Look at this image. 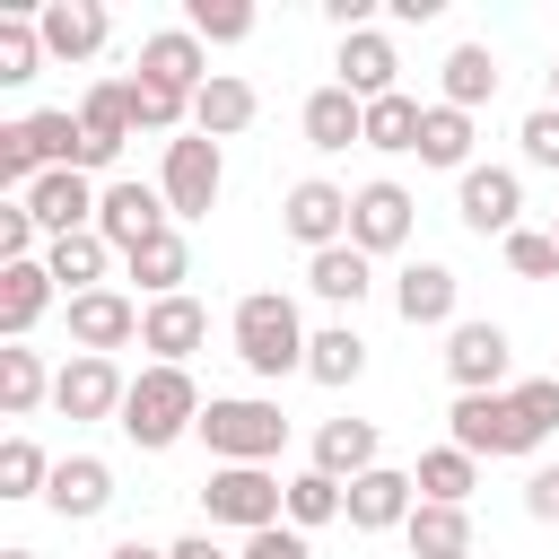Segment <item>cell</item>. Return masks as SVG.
<instances>
[{
	"label": "cell",
	"instance_id": "obj_33",
	"mask_svg": "<svg viewBox=\"0 0 559 559\" xmlns=\"http://www.w3.org/2000/svg\"><path fill=\"white\" fill-rule=\"evenodd\" d=\"M419 122H428L419 96H376V105H367V148H384V157H419Z\"/></svg>",
	"mask_w": 559,
	"mask_h": 559
},
{
	"label": "cell",
	"instance_id": "obj_48",
	"mask_svg": "<svg viewBox=\"0 0 559 559\" xmlns=\"http://www.w3.org/2000/svg\"><path fill=\"white\" fill-rule=\"evenodd\" d=\"M105 559H175V550H157V542H140V533H131V542H114Z\"/></svg>",
	"mask_w": 559,
	"mask_h": 559
},
{
	"label": "cell",
	"instance_id": "obj_50",
	"mask_svg": "<svg viewBox=\"0 0 559 559\" xmlns=\"http://www.w3.org/2000/svg\"><path fill=\"white\" fill-rule=\"evenodd\" d=\"M0 559H35V550H0Z\"/></svg>",
	"mask_w": 559,
	"mask_h": 559
},
{
	"label": "cell",
	"instance_id": "obj_26",
	"mask_svg": "<svg viewBox=\"0 0 559 559\" xmlns=\"http://www.w3.org/2000/svg\"><path fill=\"white\" fill-rule=\"evenodd\" d=\"M253 114H262V96H253V79H236V70H218V79L192 96V131H210V140H236Z\"/></svg>",
	"mask_w": 559,
	"mask_h": 559
},
{
	"label": "cell",
	"instance_id": "obj_6",
	"mask_svg": "<svg viewBox=\"0 0 559 559\" xmlns=\"http://www.w3.org/2000/svg\"><path fill=\"white\" fill-rule=\"evenodd\" d=\"M445 428H454V445L463 454H533L542 437H533V419L515 411V393H454V411H445Z\"/></svg>",
	"mask_w": 559,
	"mask_h": 559
},
{
	"label": "cell",
	"instance_id": "obj_49",
	"mask_svg": "<svg viewBox=\"0 0 559 559\" xmlns=\"http://www.w3.org/2000/svg\"><path fill=\"white\" fill-rule=\"evenodd\" d=\"M550 105H559V61H550Z\"/></svg>",
	"mask_w": 559,
	"mask_h": 559
},
{
	"label": "cell",
	"instance_id": "obj_28",
	"mask_svg": "<svg viewBox=\"0 0 559 559\" xmlns=\"http://www.w3.org/2000/svg\"><path fill=\"white\" fill-rule=\"evenodd\" d=\"M122 271L148 288V306H157V297H183V280H192V245L166 227V236H148L140 253H122Z\"/></svg>",
	"mask_w": 559,
	"mask_h": 559
},
{
	"label": "cell",
	"instance_id": "obj_11",
	"mask_svg": "<svg viewBox=\"0 0 559 559\" xmlns=\"http://www.w3.org/2000/svg\"><path fill=\"white\" fill-rule=\"evenodd\" d=\"M507 367H515L507 323H454V332H445V376H454V393H507Z\"/></svg>",
	"mask_w": 559,
	"mask_h": 559
},
{
	"label": "cell",
	"instance_id": "obj_9",
	"mask_svg": "<svg viewBox=\"0 0 559 559\" xmlns=\"http://www.w3.org/2000/svg\"><path fill=\"white\" fill-rule=\"evenodd\" d=\"M411 218H419V201L393 183V175H376V183H358L349 192V245L376 262V253H402L411 245Z\"/></svg>",
	"mask_w": 559,
	"mask_h": 559
},
{
	"label": "cell",
	"instance_id": "obj_22",
	"mask_svg": "<svg viewBox=\"0 0 559 559\" xmlns=\"http://www.w3.org/2000/svg\"><path fill=\"white\" fill-rule=\"evenodd\" d=\"M454 297H463V280L445 271V262H411L402 280H393V314L419 332V323H445L454 332Z\"/></svg>",
	"mask_w": 559,
	"mask_h": 559
},
{
	"label": "cell",
	"instance_id": "obj_42",
	"mask_svg": "<svg viewBox=\"0 0 559 559\" xmlns=\"http://www.w3.org/2000/svg\"><path fill=\"white\" fill-rule=\"evenodd\" d=\"M35 245H44L35 210H26V201H0V262H44Z\"/></svg>",
	"mask_w": 559,
	"mask_h": 559
},
{
	"label": "cell",
	"instance_id": "obj_51",
	"mask_svg": "<svg viewBox=\"0 0 559 559\" xmlns=\"http://www.w3.org/2000/svg\"><path fill=\"white\" fill-rule=\"evenodd\" d=\"M550 236H559V218H550Z\"/></svg>",
	"mask_w": 559,
	"mask_h": 559
},
{
	"label": "cell",
	"instance_id": "obj_38",
	"mask_svg": "<svg viewBox=\"0 0 559 559\" xmlns=\"http://www.w3.org/2000/svg\"><path fill=\"white\" fill-rule=\"evenodd\" d=\"M131 122H140V131H166V140H183V122H192V96H183V87H157V79H140V70H131Z\"/></svg>",
	"mask_w": 559,
	"mask_h": 559
},
{
	"label": "cell",
	"instance_id": "obj_7",
	"mask_svg": "<svg viewBox=\"0 0 559 559\" xmlns=\"http://www.w3.org/2000/svg\"><path fill=\"white\" fill-rule=\"evenodd\" d=\"M454 218L472 227V236H515L524 227V175L515 166H472V175H454Z\"/></svg>",
	"mask_w": 559,
	"mask_h": 559
},
{
	"label": "cell",
	"instance_id": "obj_34",
	"mask_svg": "<svg viewBox=\"0 0 559 559\" xmlns=\"http://www.w3.org/2000/svg\"><path fill=\"white\" fill-rule=\"evenodd\" d=\"M419 166L472 175V114H454V105H428V122H419Z\"/></svg>",
	"mask_w": 559,
	"mask_h": 559
},
{
	"label": "cell",
	"instance_id": "obj_24",
	"mask_svg": "<svg viewBox=\"0 0 559 559\" xmlns=\"http://www.w3.org/2000/svg\"><path fill=\"white\" fill-rule=\"evenodd\" d=\"M52 297H61V288H52L44 262H0V332H9V341H26V332L52 314Z\"/></svg>",
	"mask_w": 559,
	"mask_h": 559
},
{
	"label": "cell",
	"instance_id": "obj_40",
	"mask_svg": "<svg viewBox=\"0 0 559 559\" xmlns=\"http://www.w3.org/2000/svg\"><path fill=\"white\" fill-rule=\"evenodd\" d=\"M183 26H192L201 44H245V35H253V9H245V0H192Z\"/></svg>",
	"mask_w": 559,
	"mask_h": 559
},
{
	"label": "cell",
	"instance_id": "obj_41",
	"mask_svg": "<svg viewBox=\"0 0 559 559\" xmlns=\"http://www.w3.org/2000/svg\"><path fill=\"white\" fill-rule=\"evenodd\" d=\"M507 271L515 280H559V236L550 227H515L507 236Z\"/></svg>",
	"mask_w": 559,
	"mask_h": 559
},
{
	"label": "cell",
	"instance_id": "obj_35",
	"mask_svg": "<svg viewBox=\"0 0 559 559\" xmlns=\"http://www.w3.org/2000/svg\"><path fill=\"white\" fill-rule=\"evenodd\" d=\"M44 393H52L44 358H35L26 341H9V349H0V411H9V419H26V411H35Z\"/></svg>",
	"mask_w": 559,
	"mask_h": 559
},
{
	"label": "cell",
	"instance_id": "obj_15",
	"mask_svg": "<svg viewBox=\"0 0 559 559\" xmlns=\"http://www.w3.org/2000/svg\"><path fill=\"white\" fill-rule=\"evenodd\" d=\"M332 70H341V87H349L358 105H376V96H402V52H393V35H376V26L341 35Z\"/></svg>",
	"mask_w": 559,
	"mask_h": 559
},
{
	"label": "cell",
	"instance_id": "obj_27",
	"mask_svg": "<svg viewBox=\"0 0 559 559\" xmlns=\"http://www.w3.org/2000/svg\"><path fill=\"white\" fill-rule=\"evenodd\" d=\"M44 271H52V288L61 297H87V288H105V271H114V245L87 227V236H61V245H44Z\"/></svg>",
	"mask_w": 559,
	"mask_h": 559
},
{
	"label": "cell",
	"instance_id": "obj_3",
	"mask_svg": "<svg viewBox=\"0 0 559 559\" xmlns=\"http://www.w3.org/2000/svg\"><path fill=\"white\" fill-rule=\"evenodd\" d=\"M192 437L210 445V463H280L288 419H280V402H262V393H210V411H201Z\"/></svg>",
	"mask_w": 559,
	"mask_h": 559
},
{
	"label": "cell",
	"instance_id": "obj_12",
	"mask_svg": "<svg viewBox=\"0 0 559 559\" xmlns=\"http://www.w3.org/2000/svg\"><path fill=\"white\" fill-rule=\"evenodd\" d=\"M280 227H288L306 253H332V245H349V192H341V183H323V175H306V183H288Z\"/></svg>",
	"mask_w": 559,
	"mask_h": 559
},
{
	"label": "cell",
	"instance_id": "obj_46",
	"mask_svg": "<svg viewBox=\"0 0 559 559\" xmlns=\"http://www.w3.org/2000/svg\"><path fill=\"white\" fill-rule=\"evenodd\" d=\"M524 515H533V524H559V463H542V472L524 480Z\"/></svg>",
	"mask_w": 559,
	"mask_h": 559
},
{
	"label": "cell",
	"instance_id": "obj_45",
	"mask_svg": "<svg viewBox=\"0 0 559 559\" xmlns=\"http://www.w3.org/2000/svg\"><path fill=\"white\" fill-rule=\"evenodd\" d=\"M236 559H314V550H306V533H297V524H271V533H245V550H236Z\"/></svg>",
	"mask_w": 559,
	"mask_h": 559
},
{
	"label": "cell",
	"instance_id": "obj_31",
	"mask_svg": "<svg viewBox=\"0 0 559 559\" xmlns=\"http://www.w3.org/2000/svg\"><path fill=\"white\" fill-rule=\"evenodd\" d=\"M402 542H411V559H472V515L463 507H411V524H402Z\"/></svg>",
	"mask_w": 559,
	"mask_h": 559
},
{
	"label": "cell",
	"instance_id": "obj_18",
	"mask_svg": "<svg viewBox=\"0 0 559 559\" xmlns=\"http://www.w3.org/2000/svg\"><path fill=\"white\" fill-rule=\"evenodd\" d=\"M411 507H419V480L393 472V463L349 480V533H393V524H411Z\"/></svg>",
	"mask_w": 559,
	"mask_h": 559
},
{
	"label": "cell",
	"instance_id": "obj_43",
	"mask_svg": "<svg viewBox=\"0 0 559 559\" xmlns=\"http://www.w3.org/2000/svg\"><path fill=\"white\" fill-rule=\"evenodd\" d=\"M507 393H515V411L533 419V437L559 428V376H524V384H507Z\"/></svg>",
	"mask_w": 559,
	"mask_h": 559
},
{
	"label": "cell",
	"instance_id": "obj_29",
	"mask_svg": "<svg viewBox=\"0 0 559 559\" xmlns=\"http://www.w3.org/2000/svg\"><path fill=\"white\" fill-rule=\"evenodd\" d=\"M306 288H314L323 306H358V297L376 288V262H367L358 245H332V253H306Z\"/></svg>",
	"mask_w": 559,
	"mask_h": 559
},
{
	"label": "cell",
	"instance_id": "obj_32",
	"mask_svg": "<svg viewBox=\"0 0 559 559\" xmlns=\"http://www.w3.org/2000/svg\"><path fill=\"white\" fill-rule=\"evenodd\" d=\"M306 376L332 384V393L358 384V376H367V341H358V323H323V332L306 341Z\"/></svg>",
	"mask_w": 559,
	"mask_h": 559
},
{
	"label": "cell",
	"instance_id": "obj_21",
	"mask_svg": "<svg viewBox=\"0 0 559 559\" xmlns=\"http://www.w3.org/2000/svg\"><path fill=\"white\" fill-rule=\"evenodd\" d=\"M201 341H210V314H201V297H157V306L140 314V349H157V367H183Z\"/></svg>",
	"mask_w": 559,
	"mask_h": 559
},
{
	"label": "cell",
	"instance_id": "obj_8",
	"mask_svg": "<svg viewBox=\"0 0 559 559\" xmlns=\"http://www.w3.org/2000/svg\"><path fill=\"white\" fill-rule=\"evenodd\" d=\"M175 227V210H166V192L157 183H131V175H114L105 183V201H96V236L114 245V253H140L148 236H166Z\"/></svg>",
	"mask_w": 559,
	"mask_h": 559
},
{
	"label": "cell",
	"instance_id": "obj_2",
	"mask_svg": "<svg viewBox=\"0 0 559 559\" xmlns=\"http://www.w3.org/2000/svg\"><path fill=\"white\" fill-rule=\"evenodd\" d=\"M236 358H245V376H262V384H280V376H297L306 367V323H297V306L280 297V288H253V297H236Z\"/></svg>",
	"mask_w": 559,
	"mask_h": 559
},
{
	"label": "cell",
	"instance_id": "obj_17",
	"mask_svg": "<svg viewBox=\"0 0 559 559\" xmlns=\"http://www.w3.org/2000/svg\"><path fill=\"white\" fill-rule=\"evenodd\" d=\"M35 26H44V52H52V61H96V52H105V35H114L105 0H44V9H35Z\"/></svg>",
	"mask_w": 559,
	"mask_h": 559
},
{
	"label": "cell",
	"instance_id": "obj_25",
	"mask_svg": "<svg viewBox=\"0 0 559 559\" xmlns=\"http://www.w3.org/2000/svg\"><path fill=\"white\" fill-rule=\"evenodd\" d=\"M489 96H498V52H489V44H454V52H445V70H437V105L480 114Z\"/></svg>",
	"mask_w": 559,
	"mask_h": 559
},
{
	"label": "cell",
	"instance_id": "obj_44",
	"mask_svg": "<svg viewBox=\"0 0 559 559\" xmlns=\"http://www.w3.org/2000/svg\"><path fill=\"white\" fill-rule=\"evenodd\" d=\"M515 140H524V166H559V105H533Z\"/></svg>",
	"mask_w": 559,
	"mask_h": 559
},
{
	"label": "cell",
	"instance_id": "obj_13",
	"mask_svg": "<svg viewBox=\"0 0 559 559\" xmlns=\"http://www.w3.org/2000/svg\"><path fill=\"white\" fill-rule=\"evenodd\" d=\"M122 393H131V376L114 358H87V349L52 376V411L61 419H122Z\"/></svg>",
	"mask_w": 559,
	"mask_h": 559
},
{
	"label": "cell",
	"instance_id": "obj_4",
	"mask_svg": "<svg viewBox=\"0 0 559 559\" xmlns=\"http://www.w3.org/2000/svg\"><path fill=\"white\" fill-rule=\"evenodd\" d=\"M201 507H210V524L271 533V524L288 515V480H280L271 463H210V480H201Z\"/></svg>",
	"mask_w": 559,
	"mask_h": 559
},
{
	"label": "cell",
	"instance_id": "obj_1",
	"mask_svg": "<svg viewBox=\"0 0 559 559\" xmlns=\"http://www.w3.org/2000/svg\"><path fill=\"white\" fill-rule=\"evenodd\" d=\"M201 411H210V402H201L192 367H140V376H131V393H122V419H114V428H122L140 454H166L175 437H192V428H201Z\"/></svg>",
	"mask_w": 559,
	"mask_h": 559
},
{
	"label": "cell",
	"instance_id": "obj_30",
	"mask_svg": "<svg viewBox=\"0 0 559 559\" xmlns=\"http://www.w3.org/2000/svg\"><path fill=\"white\" fill-rule=\"evenodd\" d=\"M411 480H419V498H428V507H463V498L480 489V454H463V445L445 437V445H428V454H419V472H411Z\"/></svg>",
	"mask_w": 559,
	"mask_h": 559
},
{
	"label": "cell",
	"instance_id": "obj_10",
	"mask_svg": "<svg viewBox=\"0 0 559 559\" xmlns=\"http://www.w3.org/2000/svg\"><path fill=\"white\" fill-rule=\"evenodd\" d=\"M79 131H87V140H79V175H105V166L122 157V140L140 131V122H131V79H96V87L79 96Z\"/></svg>",
	"mask_w": 559,
	"mask_h": 559
},
{
	"label": "cell",
	"instance_id": "obj_37",
	"mask_svg": "<svg viewBox=\"0 0 559 559\" xmlns=\"http://www.w3.org/2000/svg\"><path fill=\"white\" fill-rule=\"evenodd\" d=\"M52 52H44V26L17 9V17H0V87H26L35 70H44Z\"/></svg>",
	"mask_w": 559,
	"mask_h": 559
},
{
	"label": "cell",
	"instance_id": "obj_39",
	"mask_svg": "<svg viewBox=\"0 0 559 559\" xmlns=\"http://www.w3.org/2000/svg\"><path fill=\"white\" fill-rule=\"evenodd\" d=\"M52 489V463L35 437H0V498H44Z\"/></svg>",
	"mask_w": 559,
	"mask_h": 559
},
{
	"label": "cell",
	"instance_id": "obj_16",
	"mask_svg": "<svg viewBox=\"0 0 559 559\" xmlns=\"http://www.w3.org/2000/svg\"><path fill=\"white\" fill-rule=\"evenodd\" d=\"M140 314H148V306H131L122 288H87V297H70V341H79L87 358H114L122 341H140Z\"/></svg>",
	"mask_w": 559,
	"mask_h": 559
},
{
	"label": "cell",
	"instance_id": "obj_19",
	"mask_svg": "<svg viewBox=\"0 0 559 559\" xmlns=\"http://www.w3.org/2000/svg\"><path fill=\"white\" fill-rule=\"evenodd\" d=\"M44 507H52L61 524H87V515H105V507H114V463H96V454H61V463H52V489H44Z\"/></svg>",
	"mask_w": 559,
	"mask_h": 559
},
{
	"label": "cell",
	"instance_id": "obj_20",
	"mask_svg": "<svg viewBox=\"0 0 559 559\" xmlns=\"http://www.w3.org/2000/svg\"><path fill=\"white\" fill-rule=\"evenodd\" d=\"M297 122H306V148H323V157H341V148H367V105H358L341 79H332V87H314Z\"/></svg>",
	"mask_w": 559,
	"mask_h": 559
},
{
	"label": "cell",
	"instance_id": "obj_14",
	"mask_svg": "<svg viewBox=\"0 0 559 559\" xmlns=\"http://www.w3.org/2000/svg\"><path fill=\"white\" fill-rule=\"evenodd\" d=\"M140 79H157V87H183V96H201L218 70H210V44L192 35V26H157V35H140V61H131Z\"/></svg>",
	"mask_w": 559,
	"mask_h": 559
},
{
	"label": "cell",
	"instance_id": "obj_5",
	"mask_svg": "<svg viewBox=\"0 0 559 559\" xmlns=\"http://www.w3.org/2000/svg\"><path fill=\"white\" fill-rule=\"evenodd\" d=\"M157 192H166V210H175V218H210V210H218V192H227V157H218V140H210V131L166 140Z\"/></svg>",
	"mask_w": 559,
	"mask_h": 559
},
{
	"label": "cell",
	"instance_id": "obj_47",
	"mask_svg": "<svg viewBox=\"0 0 559 559\" xmlns=\"http://www.w3.org/2000/svg\"><path fill=\"white\" fill-rule=\"evenodd\" d=\"M166 550H175V559H236V550H218L210 533H183V542H166Z\"/></svg>",
	"mask_w": 559,
	"mask_h": 559
},
{
	"label": "cell",
	"instance_id": "obj_36",
	"mask_svg": "<svg viewBox=\"0 0 559 559\" xmlns=\"http://www.w3.org/2000/svg\"><path fill=\"white\" fill-rule=\"evenodd\" d=\"M341 515H349V489H341L332 472H297V480H288V524H297V533L341 524Z\"/></svg>",
	"mask_w": 559,
	"mask_h": 559
},
{
	"label": "cell",
	"instance_id": "obj_23",
	"mask_svg": "<svg viewBox=\"0 0 559 559\" xmlns=\"http://www.w3.org/2000/svg\"><path fill=\"white\" fill-rule=\"evenodd\" d=\"M376 463H384L376 419H323V428H314V472H332L341 489H349L358 472H376Z\"/></svg>",
	"mask_w": 559,
	"mask_h": 559
}]
</instances>
